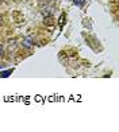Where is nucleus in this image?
<instances>
[{"instance_id": "nucleus-4", "label": "nucleus", "mask_w": 119, "mask_h": 132, "mask_svg": "<svg viewBox=\"0 0 119 132\" xmlns=\"http://www.w3.org/2000/svg\"><path fill=\"white\" fill-rule=\"evenodd\" d=\"M2 53H3V47H2V46H0V54H2Z\"/></svg>"}, {"instance_id": "nucleus-2", "label": "nucleus", "mask_w": 119, "mask_h": 132, "mask_svg": "<svg viewBox=\"0 0 119 132\" xmlns=\"http://www.w3.org/2000/svg\"><path fill=\"white\" fill-rule=\"evenodd\" d=\"M45 26H47L49 28H53V26H54V20H53L51 18H47V19L45 20Z\"/></svg>"}, {"instance_id": "nucleus-1", "label": "nucleus", "mask_w": 119, "mask_h": 132, "mask_svg": "<svg viewBox=\"0 0 119 132\" xmlns=\"http://www.w3.org/2000/svg\"><path fill=\"white\" fill-rule=\"evenodd\" d=\"M12 16L15 18V22L16 24H22V23H25V16H23L20 12H14Z\"/></svg>"}, {"instance_id": "nucleus-3", "label": "nucleus", "mask_w": 119, "mask_h": 132, "mask_svg": "<svg viewBox=\"0 0 119 132\" xmlns=\"http://www.w3.org/2000/svg\"><path fill=\"white\" fill-rule=\"evenodd\" d=\"M75 3H76V4H79V5H83L84 0H75Z\"/></svg>"}]
</instances>
